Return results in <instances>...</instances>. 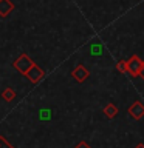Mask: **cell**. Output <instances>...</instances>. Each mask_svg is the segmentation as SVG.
I'll return each mask as SVG.
<instances>
[{
	"label": "cell",
	"instance_id": "1",
	"mask_svg": "<svg viewBox=\"0 0 144 148\" xmlns=\"http://www.w3.org/2000/svg\"><path fill=\"white\" fill-rule=\"evenodd\" d=\"M34 65H36V63L33 62V60L28 57L26 54H22L20 57H19L16 62H14V68H16L19 73H22V74H25V76H26V73L30 71V69L34 66Z\"/></svg>",
	"mask_w": 144,
	"mask_h": 148
},
{
	"label": "cell",
	"instance_id": "9",
	"mask_svg": "<svg viewBox=\"0 0 144 148\" xmlns=\"http://www.w3.org/2000/svg\"><path fill=\"white\" fill-rule=\"evenodd\" d=\"M116 69L123 74H127V60H119V62L116 63Z\"/></svg>",
	"mask_w": 144,
	"mask_h": 148
},
{
	"label": "cell",
	"instance_id": "2",
	"mask_svg": "<svg viewBox=\"0 0 144 148\" xmlns=\"http://www.w3.org/2000/svg\"><path fill=\"white\" fill-rule=\"evenodd\" d=\"M143 60L138 57L136 54H133L132 57L127 60V73L130 74L132 77H138L139 76V71H141L143 68Z\"/></svg>",
	"mask_w": 144,
	"mask_h": 148
},
{
	"label": "cell",
	"instance_id": "3",
	"mask_svg": "<svg viewBox=\"0 0 144 148\" xmlns=\"http://www.w3.org/2000/svg\"><path fill=\"white\" fill-rule=\"evenodd\" d=\"M129 114L132 116L133 119H143L144 117V103L143 102H139V100H135L132 105L129 106Z\"/></svg>",
	"mask_w": 144,
	"mask_h": 148
},
{
	"label": "cell",
	"instance_id": "7",
	"mask_svg": "<svg viewBox=\"0 0 144 148\" xmlns=\"http://www.w3.org/2000/svg\"><path fill=\"white\" fill-rule=\"evenodd\" d=\"M104 114L107 116L109 119H113L116 114H118V106L113 105V103H107L104 106Z\"/></svg>",
	"mask_w": 144,
	"mask_h": 148
},
{
	"label": "cell",
	"instance_id": "8",
	"mask_svg": "<svg viewBox=\"0 0 144 148\" xmlns=\"http://www.w3.org/2000/svg\"><path fill=\"white\" fill-rule=\"evenodd\" d=\"M2 97L6 102H11L14 97H16V92H14V90H11V88H6V90H3V92H2Z\"/></svg>",
	"mask_w": 144,
	"mask_h": 148
},
{
	"label": "cell",
	"instance_id": "12",
	"mask_svg": "<svg viewBox=\"0 0 144 148\" xmlns=\"http://www.w3.org/2000/svg\"><path fill=\"white\" fill-rule=\"evenodd\" d=\"M139 77L144 80V63H143V68H141V71H139Z\"/></svg>",
	"mask_w": 144,
	"mask_h": 148
},
{
	"label": "cell",
	"instance_id": "10",
	"mask_svg": "<svg viewBox=\"0 0 144 148\" xmlns=\"http://www.w3.org/2000/svg\"><path fill=\"white\" fill-rule=\"evenodd\" d=\"M0 148H14V147H12L3 136H0Z\"/></svg>",
	"mask_w": 144,
	"mask_h": 148
},
{
	"label": "cell",
	"instance_id": "13",
	"mask_svg": "<svg viewBox=\"0 0 144 148\" xmlns=\"http://www.w3.org/2000/svg\"><path fill=\"white\" fill-rule=\"evenodd\" d=\"M135 148H144V143H138V145L135 147Z\"/></svg>",
	"mask_w": 144,
	"mask_h": 148
},
{
	"label": "cell",
	"instance_id": "5",
	"mask_svg": "<svg viewBox=\"0 0 144 148\" xmlns=\"http://www.w3.org/2000/svg\"><path fill=\"white\" fill-rule=\"evenodd\" d=\"M44 76H45V73L42 71V69L37 66V65H34V66H33L30 71L26 73V77L30 79L33 83H37V82L40 80V79H44Z\"/></svg>",
	"mask_w": 144,
	"mask_h": 148
},
{
	"label": "cell",
	"instance_id": "4",
	"mask_svg": "<svg viewBox=\"0 0 144 148\" xmlns=\"http://www.w3.org/2000/svg\"><path fill=\"white\" fill-rule=\"evenodd\" d=\"M71 76L76 82L82 83L84 80H87V77L90 76V73H88V69L84 66V65H78V66L71 71Z\"/></svg>",
	"mask_w": 144,
	"mask_h": 148
},
{
	"label": "cell",
	"instance_id": "6",
	"mask_svg": "<svg viewBox=\"0 0 144 148\" xmlns=\"http://www.w3.org/2000/svg\"><path fill=\"white\" fill-rule=\"evenodd\" d=\"M12 9H14V3L11 0H0V16L2 17L8 16Z\"/></svg>",
	"mask_w": 144,
	"mask_h": 148
},
{
	"label": "cell",
	"instance_id": "11",
	"mask_svg": "<svg viewBox=\"0 0 144 148\" xmlns=\"http://www.w3.org/2000/svg\"><path fill=\"white\" fill-rule=\"evenodd\" d=\"M74 148H91V147L88 145V143H87L85 140H81V142H79V143H78V145L74 147Z\"/></svg>",
	"mask_w": 144,
	"mask_h": 148
}]
</instances>
